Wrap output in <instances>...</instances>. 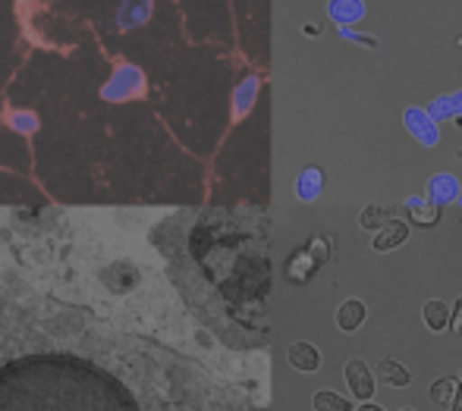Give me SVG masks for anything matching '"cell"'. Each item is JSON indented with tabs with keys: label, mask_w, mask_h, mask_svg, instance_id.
<instances>
[{
	"label": "cell",
	"mask_w": 462,
	"mask_h": 411,
	"mask_svg": "<svg viewBox=\"0 0 462 411\" xmlns=\"http://www.w3.org/2000/svg\"><path fill=\"white\" fill-rule=\"evenodd\" d=\"M286 361H290V368H296L299 374H315V370H321V352H318L315 342L299 339V342H292L290 349H286Z\"/></svg>",
	"instance_id": "obj_9"
},
{
	"label": "cell",
	"mask_w": 462,
	"mask_h": 411,
	"mask_svg": "<svg viewBox=\"0 0 462 411\" xmlns=\"http://www.w3.org/2000/svg\"><path fill=\"white\" fill-rule=\"evenodd\" d=\"M302 32H305V38H318V35H321V29H318L315 23H305Z\"/></svg>",
	"instance_id": "obj_24"
},
{
	"label": "cell",
	"mask_w": 462,
	"mask_h": 411,
	"mask_svg": "<svg viewBox=\"0 0 462 411\" xmlns=\"http://www.w3.org/2000/svg\"><path fill=\"white\" fill-rule=\"evenodd\" d=\"M0 411H142L126 387L76 355H29L0 368Z\"/></svg>",
	"instance_id": "obj_1"
},
{
	"label": "cell",
	"mask_w": 462,
	"mask_h": 411,
	"mask_svg": "<svg viewBox=\"0 0 462 411\" xmlns=\"http://www.w3.org/2000/svg\"><path fill=\"white\" fill-rule=\"evenodd\" d=\"M145 69L135 67V63H120V67L110 73V79L101 85V97L107 104H123L133 101L135 95L145 91Z\"/></svg>",
	"instance_id": "obj_2"
},
{
	"label": "cell",
	"mask_w": 462,
	"mask_h": 411,
	"mask_svg": "<svg viewBox=\"0 0 462 411\" xmlns=\"http://www.w3.org/2000/svg\"><path fill=\"white\" fill-rule=\"evenodd\" d=\"M258 95H262V79L258 76H245L243 82H236L233 88V116H245L252 107L258 104Z\"/></svg>",
	"instance_id": "obj_13"
},
{
	"label": "cell",
	"mask_w": 462,
	"mask_h": 411,
	"mask_svg": "<svg viewBox=\"0 0 462 411\" xmlns=\"http://www.w3.org/2000/svg\"><path fill=\"white\" fill-rule=\"evenodd\" d=\"M402 211H406L409 224L412 226H434L440 224V207L428 201V195H409L402 201Z\"/></svg>",
	"instance_id": "obj_10"
},
{
	"label": "cell",
	"mask_w": 462,
	"mask_h": 411,
	"mask_svg": "<svg viewBox=\"0 0 462 411\" xmlns=\"http://www.w3.org/2000/svg\"><path fill=\"white\" fill-rule=\"evenodd\" d=\"M368 317V305L362 298H346V302L337 308V330L340 333H356L365 324Z\"/></svg>",
	"instance_id": "obj_14"
},
{
	"label": "cell",
	"mask_w": 462,
	"mask_h": 411,
	"mask_svg": "<svg viewBox=\"0 0 462 411\" xmlns=\"http://www.w3.org/2000/svg\"><path fill=\"white\" fill-rule=\"evenodd\" d=\"M387 220H390L387 207H377V205H365V207H362V214H359V226L365 233H371V236H374V233L381 230Z\"/></svg>",
	"instance_id": "obj_18"
},
{
	"label": "cell",
	"mask_w": 462,
	"mask_h": 411,
	"mask_svg": "<svg viewBox=\"0 0 462 411\" xmlns=\"http://www.w3.org/2000/svg\"><path fill=\"white\" fill-rule=\"evenodd\" d=\"M400 411H415V408H400Z\"/></svg>",
	"instance_id": "obj_27"
},
{
	"label": "cell",
	"mask_w": 462,
	"mask_h": 411,
	"mask_svg": "<svg viewBox=\"0 0 462 411\" xmlns=\"http://www.w3.org/2000/svg\"><path fill=\"white\" fill-rule=\"evenodd\" d=\"M428 114H431L438 123L457 120V104H453V91H444V95L434 97V101L428 104Z\"/></svg>",
	"instance_id": "obj_19"
},
{
	"label": "cell",
	"mask_w": 462,
	"mask_h": 411,
	"mask_svg": "<svg viewBox=\"0 0 462 411\" xmlns=\"http://www.w3.org/2000/svg\"><path fill=\"white\" fill-rule=\"evenodd\" d=\"M152 16H154V0H120L116 4L114 25L116 32H135L152 23Z\"/></svg>",
	"instance_id": "obj_6"
},
{
	"label": "cell",
	"mask_w": 462,
	"mask_h": 411,
	"mask_svg": "<svg viewBox=\"0 0 462 411\" xmlns=\"http://www.w3.org/2000/svg\"><path fill=\"white\" fill-rule=\"evenodd\" d=\"M453 104H457V120H462V88L453 91Z\"/></svg>",
	"instance_id": "obj_26"
},
{
	"label": "cell",
	"mask_w": 462,
	"mask_h": 411,
	"mask_svg": "<svg viewBox=\"0 0 462 411\" xmlns=\"http://www.w3.org/2000/svg\"><path fill=\"white\" fill-rule=\"evenodd\" d=\"M311 408L315 411H356V399L334 393V389H318L315 399H311Z\"/></svg>",
	"instance_id": "obj_16"
},
{
	"label": "cell",
	"mask_w": 462,
	"mask_h": 411,
	"mask_svg": "<svg viewBox=\"0 0 462 411\" xmlns=\"http://www.w3.org/2000/svg\"><path fill=\"white\" fill-rule=\"evenodd\" d=\"M340 38L343 41H349V44H362V48H368V50H377V38H368V35H362V32H356L353 25H340Z\"/></svg>",
	"instance_id": "obj_21"
},
{
	"label": "cell",
	"mask_w": 462,
	"mask_h": 411,
	"mask_svg": "<svg viewBox=\"0 0 462 411\" xmlns=\"http://www.w3.org/2000/svg\"><path fill=\"white\" fill-rule=\"evenodd\" d=\"M356 411H387V408H383V406H377V402L371 399V402H359V408H356Z\"/></svg>",
	"instance_id": "obj_25"
},
{
	"label": "cell",
	"mask_w": 462,
	"mask_h": 411,
	"mask_svg": "<svg viewBox=\"0 0 462 411\" xmlns=\"http://www.w3.org/2000/svg\"><path fill=\"white\" fill-rule=\"evenodd\" d=\"M421 321H425V327L431 333H447L453 321V305L440 302V298H431V302H425V308H421Z\"/></svg>",
	"instance_id": "obj_15"
},
{
	"label": "cell",
	"mask_w": 462,
	"mask_h": 411,
	"mask_svg": "<svg viewBox=\"0 0 462 411\" xmlns=\"http://www.w3.org/2000/svg\"><path fill=\"white\" fill-rule=\"evenodd\" d=\"M292 192H296V198L302 201V205L318 201V198H321V192H324V169L315 167V164L299 169L296 182H292Z\"/></svg>",
	"instance_id": "obj_8"
},
{
	"label": "cell",
	"mask_w": 462,
	"mask_h": 411,
	"mask_svg": "<svg viewBox=\"0 0 462 411\" xmlns=\"http://www.w3.org/2000/svg\"><path fill=\"white\" fill-rule=\"evenodd\" d=\"M425 195L431 205L438 207H450V205H459L462 198V182L457 173H447V169H440V173H431L425 182Z\"/></svg>",
	"instance_id": "obj_5"
},
{
	"label": "cell",
	"mask_w": 462,
	"mask_h": 411,
	"mask_svg": "<svg viewBox=\"0 0 462 411\" xmlns=\"http://www.w3.org/2000/svg\"><path fill=\"white\" fill-rule=\"evenodd\" d=\"M402 126H406V132L412 135L421 148L440 145V123L428 114V107H412V104H409V107L402 110Z\"/></svg>",
	"instance_id": "obj_3"
},
{
	"label": "cell",
	"mask_w": 462,
	"mask_h": 411,
	"mask_svg": "<svg viewBox=\"0 0 462 411\" xmlns=\"http://www.w3.org/2000/svg\"><path fill=\"white\" fill-rule=\"evenodd\" d=\"M457 383L459 377H438V380H431V387H428V399L434 402V406H447L450 408L453 396H457Z\"/></svg>",
	"instance_id": "obj_17"
},
{
	"label": "cell",
	"mask_w": 462,
	"mask_h": 411,
	"mask_svg": "<svg viewBox=\"0 0 462 411\" xmlns=\"http://www.w3.org/2000/svg\"><path fill=\"white\" fill-rule=\"evenodd\" d=\"M409 236H412V224H409V220H400V217H390L387 224L371 236V248H374L377 254L396 251L400 245L409 242Z\"/></svg>",
	"instance_id": "obj_7"
},
{
	"label": "cell",
	"mask_w": 462,
	"mask_h": 411,
	"mask_svg": "<svg viewBox=\"0 0 462 411\" xmlns=\"http://www.w3.org/2000/svg\"><path fill=\"white\" fill-rule=\"evenodd\" d=\"M368 16L365 0H328V19L337 25H356Z\"/></svg>",
	"instance_id": "obj_11"
},
{
	"label": "cell",
	"mask_w": 462,
	"mask_h": 411,
	"mask_svg": "<svg viewBox=\"0 0 462 411\" xmlns=\"http://www.w3.org/2000/svg\"><path fill=\"white\" fill-rule=\"evenodd\" d=\"M459 207H462V198H459Z\"/></svg>",
	"instance_id": "obj_28"
},
{
	"label": "cell",
	"mask_w": 462,
	"mask_h": 411,
	"mask_svg": "<svg viewBox=\"0 0 462 411\" xmlns=\"http://www.w3.org/2000/svg\"><path fill=\"white\" fill-rule=\"evenodd\" d=\"M374 377L381 383H387V387L393 389H406L412 387V374H409V368L402 361H396V358H377L374 364Z\"/></svg>",
	"instance_id": "obj_12"
},
{
	"label": "cell",
	"mask_w": 462,
	"mask_h": 411,
	"mask_svg": "<svg viewBox=\"0 0 462 411\" xmlns=\"http://www.w3.org/2000/svg\"><path fill=\"white\" fill-rule=\"evenodd\" d=\"M450 411H462V377L457 383V396H453V402H450Z\"/></svg>",
	"instance_id": "obj_23"
},
{
	"label": "cell",
	"mask_w": 462,
	"mask_h": 411,
	"mask_svg": "<svg viewBox=\"0 0 462 411\" xmlns=\"http://www.w3.org/2000/svg\"><path fill=\"white\" fill-rule=\"evenodd\" d=\"M343 380H346V389L356 402H371L377 393V377L374 370L368 368V361L362 358H349L346 368H343Z\"/></svg>",
	"instance_id": "obj_4"
},
{
	"label": "cell",
	"mask_w": 462,
	"mask_h": 411,
	"mask_svg": "<svg viewBox=\"0 0 462 411\" xmlns=\"http://www.w3.org/2000/svg\"><path fill=\"white\" fill-rule=\"evenodd\" d=\"M450 330L457 333V336H462V296L453 302V321H450Z\"/></svg>",
	"instance_id": "obj_22"
},
{
	"label": "cell",
	"mask_w": 462,
	"mask_h": 411,
	"mask_svg": "<svg viewBox=\"0 0 462 411\" xmlns=\"http://www.w3.org/2000/svg\"><path fill=\"white\" fill-rule=\"evenodd\" d=\"M10 126L16 129V132H23V135H32V132H38V114H32V110H13L10 114Z\"/></svg>",
	"instance_id": "obj_20"
}]
</instances>
